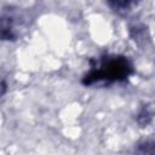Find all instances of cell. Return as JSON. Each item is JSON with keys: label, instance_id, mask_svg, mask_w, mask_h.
<instances>
[{"label": "cell", "instance_id": "cell-4", "mask_svg": "<svg viewBox=\"0 0 155 155\" xmlns=\"http://www.w3.org/2000/svg\"><path fill=\"white\" fill-rule=\"evenodd\" d=\"M138 150L140 153H147V154H155V142L147 140L142 144H139Z\"/></svg>", "mask_w": 155, "mask_h": 155}, {"label": "cell", "instance_id": "cell-2", "mask_svg": "<svg viewBox=\"0 0 155 155\" xmlns=\"http://www.w3.org/2000/svg\"><path fill=\"white\" fill-rule=\"evenodd\" d=\"M22 16L18 11L12 8H5L1 16V39L2 40H15L18 36V28L22 25L19 19Z\"/></svg>", "mask_w": 155, "mask_h": 155}, {"label": "cell", "instance_id": "cell-1", "mask_svg": "<svg viewBox=\"0 0 155 155\" xmlns=\"http://www.w3.org/2000/svg\"><path fill=\"white\" fill-rule=\"evenodd\" d=\"M90 63L91 69L81 79V82L85 86L124 82L133 73V65L131 61L121 54L102 56L97 59H91Z\"/></svg>", "mask_w": 155, "mask_h": 155}, {"label": "cell", "instance_id": "cell-3", "mask_svg": "<svg viewBox=\"0 0 155 155\" xmlns=\"http://www.w3.org/2000/svg\"><path fill=\"white\" fill-rule=\"evenodd\" d=\"M140 0H105L108 6L117 13H126L132 11Z\"/></svg>", "mask_w": 155, "mask_h": 155}]
</instances>
